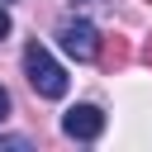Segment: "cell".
I'll return each instance as SVG.
<instances>
[{
	"label": "cell",
	"instance_id": "obj_8",
	"mask_svg": "<svg viewBox=\"0 0 152 152\" xmlns=\"http://www.w3.org/2000/svg\"><path fill=\"white\" fill-rule=\"evenodd\" d=\"M142 57H147V66H152V38H147V48H142Z\"/></svg>",
	"mask_w": 152,
	"mask_h": 152
},
{
	"label": "cell",
	"instance_id": "obj_2",
	"mask_svg": "<svg viewBox=\"0 0 152 152\" xmlns=\"http://www.w3.org/2000/svg\"><path fill=\"white\" fill-rule=\"evenodd\" d=\"M57 43H62V52L76 57V62H95V57H100V28H95L90 19H62Z\"/></svg>",
	"mask_w": 152,
	"mask_h": 152
},
{
	"label": "cell",
	"instance_id": "obj_4",
	"mask_svg": "<svg viewBox=\"0 0 152 152\" xmlns=\"http://www.w3.org/2000/svg\"><path fill=\"white\" fill-rule=\"evenodd\" d=\"M100 57H104L109 66H114V62H128V43H119V38H114V43H109V48H104Z\"/></svg>",
	"mask_w": 152,
	"mask_h": 152
},
{
	"label": "cell",
	"instance_id": "obj_3",
	"mask_svg": "<svg viewBox=\"0 0 152 152\" xmlns=\"http://www.w3.org/2000/svg\"><path fill=\"white\" fill-rule=\"evenodd\" d=\"M62 133L76 138V142H95V138L104 133V109H100V104H71V109L62 114Z\"/></svg>",
	"mask_w": 152,
	"mask_h": 152
},
{
	"label": "cell",
	"instance_id": "obj_9",
	"mask_svg": "<svg viewBox=\"0 0 152 152\" xmlns=\"http://www.w3.org/2000/svg\"><path fill=\"white\" fill-rule=\"evenodd\" d=\"M0 5H5V0H0Z\"/></svg>",
	"mask_w": 152,
	"mask_h": 152
},
{
	"label": "cell",
	"instance_id": "obj_6",
	"mask_svg": "<svg viewBox=\"0 0 152 152\" xmlns=\"http://www.w3.org/2000/svg\"><path fill=\"white\" fill-rule=\"evenodd\" d=\"M5 119H10V90L0 86V124H5Z\"/></svg>",
	"mask_w": 152,
	"mask_h": 152
},
{
	"label": "cell",
	"instance_id": "obj_1",
	"mask_svg": "<svg viewBox=\"0 0 152 152\" xmlns=\"http://www.w3.org/2000/svg\"><path fill=\"white\" fill-rule=\"evenodd\" d=\"M24 76H28V86H33L43 100H62L66 86H71L66 71L52 62V52H48L43 43H28V48H24Z\"/></svg>",
	"mask_w": 152,
	"mask_h": 152
},
{
	"label": "cell",
	"instance_id": "obj_7",
	"mask_svg": "<svg viewBox=\"0 0 152 152\" xmlns=\"http://www.w3.org/2000/svg\"><path fill=\"white\" fill-rule=\"evenodd\" d=\"M0 38H10V14H5V5H0Z\"/></svg>",
	"mask_w": 152,
	"mask_h": 152
},
{
	"label": "cell",
	"instance_id": "obj_5",
	"mask_svg": "<svg viewBox=\"0 0 152 152\" xmlns=\"http://www.w3.org/2000/svg\"><path fill=\"white\" fill-rule=\"evenodd\" d=\"M0 147H33V138H24V133H0Z\"/></svg>",
	"mask_w": 152,
	"mask_h": 152
}]
</instances>
